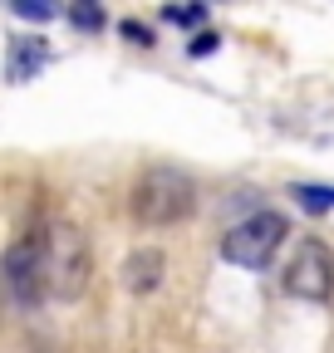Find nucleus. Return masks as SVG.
<instances>
[{
    "label": "nucleus",
    "instance_id": "obj_1",
    "mask_svg": "<svg viewBox=\"0 0 334 353\" xmlns=\"http://www.w3.org/2000/svg\"><path fill=\"white\" fill-rule=\"evenodd\" d=\"M128 211L138 226H182V221L197 211V182L182 172V167H148L133 192H128Z\"/></svg>",
    "mask_w": 334,
    "mask_h": 353
},
{
    "label": "nucleus",
    "instance_id": "obj_2",
    "mask_svg": "<svg viewBox=\"0 0 334 353\" xmlns=\"http://www.w3.org/2000/svg\"><path fill=\"white\" fill-rule=\"evenodd\" d=\"M39 245H45V290L55 299H79L89 290V275H94L89 236H84L74 221H50V226L39 231Z\"/></svg>",
    "mask_w": 334,
    "mask_h": 353
},
{
    "label": "nucleus",
    "instance_id": "obj_3",
    "mask_svg": "<svg viewBox=\"0 0 334 353\" xmlns=\"http://www.w3.org/2000/svg\"><path fill=\"white\" fill-rule=\"evenodd\" d=\"M285 236H290V221L280 211H256L222 236V260L241 265V270H266L275 260V250L285 245Z\"/></svg>",
    "mask_w": 334,
    "mask_h": 353
},
{
    "label": "nucleus",
    "instance_id": "obj_4",
    "mask_svg": "<svg viewBox=\"0 0 334 353\" xmlns=\"http://www.w3.org/2000/svg\"><path fill=\"white\" fill-rule=\"evenodd\" d=\"M285 294H295V299H310V304H324L334 294V255L324 241H300L295 260L285 265Z\"/></svg>",
    "mask_w": 334,
    "mask_h": 353
},
{
    "label": "nucleus",
    "instance_id": "obj_5",
    "mask_svg": "<svg viewBox=\"0 0 334 353\" xmlns=\"http://www.w3.org/2000/svg\"><path fill=\"white\" fill-rule=\"evenodd\" d=\"M0 275H6L10 294L20 304H39L50 290H45V245H39V236H25L6 250V260H0Z\"/></svg>",
    "mask_w": 334,
    "mask_h": 353
},
{
    "label": "nucleus",
    "instance_id": "obj_6",
    "mask_svg": "<svg viewBox=\"0 0 334 353\" xmlns=\"http://www.w3.org/2000/svg\"><path fill=\"white\" fill-rule=\"evenodd\" d=\"M162 270H167V255L157 245H138L128 260H123V290L133 294H153L162 285Z\"/></svg>",
    "mask_w": 334,
    "mask_h": 353
},
{
    "label": "nucleus",
    "instance_id": "obj_7",
    "mask_svg": "<svg viewBox=\"0 0 334 353\" xmlns=\"http://www.w3.org/2000/svg\"><path fill=\"white\" fill-rule=\"evenodd\" d=\"M45 64H50V44L39 39V34L10 39V50H6V79H10V83H30Z\"/></svg>",
    "mask_w": 334,
    "mask_h": 353
},
{
    "label": "nucleus",
    "instance_id": "obj_8",
    "mask_svg": "<svg viewBox=\"0 0 334 353\" xmlns=\"http://www.w3.org/2000/svg\"><path fill=\"white\" fill-rule=\"evenodd\" d=\"M69 20H74V30H84V34H99V30L108 25L104 0H69Z\"/></svg>",
    "mask_w": 334,
    "mask_h": 353
},
{
    "label": "nucleus",
    "instance_id": "obj_9",
    "mask_svg": "<svg viewBox=\"0 0 334 353\" xmlns=\"http://www.w3.org/2000/svg\"><path fill=\"white\" fill-rule=\"evenodd\" d=\"M290 196H295L310 216H324L334 211V187H320V182H300V187H290Z\"/></svg>",
    "mask_w": 334,
    "mask_h": 353
},
{
    "label": "nucleus",
    "instance_id": "obj_10",
    "mask_svg": "<svg viewBox=\"0 0 334 353\" xmlns=\"http://www.w3.org/2000/svg\"><path fill=\"white\" fill-rule=\"evenodd\" d=\"M6 6L20 15V20H35V25H45L59 15V0H6Z\"/></svg>",
    "mask_w": 334,
    "mask_h": 353
},
{
    "label": "nucleus",
    "instance_id": "obj_11",
    "mask_svg": "<svg viewBox=\"0 0 334 353\" xmlns=\"http://www.w3.org/2000/svg\"><path fill=\"white\" fill-rule=\"evenodd\" d=\"M167 20H173V25H206V6H202V0H197V6H167Z\"/></svg>",
    "mask_w": 334,
    "mask_h": 353
},
{
    "label": "nucleus",
    "instance_id": "obj_12",
    "mask_svg": "<svg viewBox=\"0 0 334 353\" xmlns=\"http://www.w3.org/2000/svg\"><path fill=\"white\" fill-rule=\"evenodd\" d=\"M217 50H222V34H217V30H202L197 39H187V54H192V59H202V54H217Z\"/></svg>",
    "mask_w": 334,
    "mask_h": 353
},
{
    "label": "nucleus",
    "instance_id": "obj_13",
    "mask_svg": "<svg viewBox=\"0 0 334 353\" xmlns=\"http://www.w3.org/2000/svg\"><path fill=\"white\" fill-rule=\"evenodd\" d=\"M118 30H123V39H133V44H143V50L153 44V30H148V25H138V20H123Z\"/></svg>",
    "mask_w": 334,
    "mask_h": 353
}]
</instances>
